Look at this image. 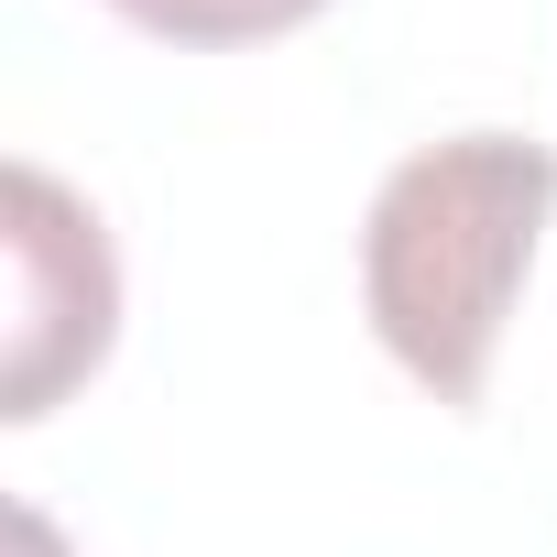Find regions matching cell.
Returning a JSON list of instances; mask_svg holds the SVG:
<instances>
[{"mask_svg":"<svg viewBox=\"0 0 557 557\" xmlns=\"http://www.w3.org/2000/svg\"><path fill=\"white\" fill-rule=\"evenodd\" d=\"M546 208H557V153L524 132H459L383 175L361 219V307L372 339L437 405H481Z\"/></svg>","mask_w":557,"mask_h":557,"instance_id":"cell-1","label":"cell"},{"mask_svg":"<svg viewBox=\"0 0 557 557\" xmlns=\"http://www.w3.org/2000/svg\"><path fill=\"white\" fill-rule=\"evenodd\" d=\"M12 285H23V318H12V416H45L77 372H99L110 318H121L110 240H99V219L45 164H12Z\"/></svg>","mask_w":557,"mask_h":557,"instance_id":"cell-2","label":"cell"},{"mask_svg":"<svg viewBox=\"0 0 557 557\" xmlns=\"http://www.w3.org/2000/svg\"><path fill=\"white\" fill-rule=\"evenodd\" d=\"M121 23L164 34V45H262V34H296L318 23L329 0H110Z\"/></svg>","mask_w":557,"mask_h":557,"instance_id":"cell-3","label":"cell"}]
</instances>
